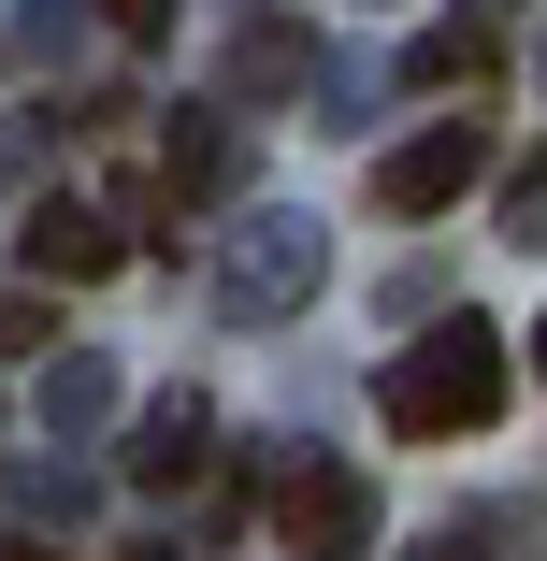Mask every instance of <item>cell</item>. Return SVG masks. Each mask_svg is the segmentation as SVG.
I'll list each match as a JSON object with an SVG mask.
<instances>
[{"mask_svg": "<svg viewBox=\"0 0 547 561\" xmlns=\"http://www.w3.org/2000/svg\"><path fill=\"white\" fill-rule=\"evenodd\" d=\"M101 15H116L130 44H159V30H173V0H101Z\"/></svg>", "mask_w": 547, "mask_h": 561, "instance_id": "ba28073f", "label": "cell"}, {"mask_svg": "<svg viewBox=\"0 0 547 561\" xmlns=\"http://www.w3.org/2000/svg\"><path fill=\"white\" fill-rule=\"evenodd\" d=\"M216 187H231V130L187 116V130L159 145V216H187V202H216Z\"/></svg>", "mask_w": 547, "mask_h": 561, "instance_id": "5b68a950", "label": "cell"}, {"mask_svg": "<svg viewBox=\"0 0 547 561\" xmlns=\"http://www.w3.org/2000/svg\"><path fill=\"white\" fill-rule=\"evenodd\" d=\"M187 476H202V403H159L130 432V490H187Z\"/></svg>", "mask_w": 547, "mask_h": 561, "instance_id": "8992f818", "label": "cell"}, {"mask_svg": "<svg viewBox=\"0 0 547 561\" xmlns=\"http://www.w3.org/2000/svg\"><path fill=\"white\" fill-rule=\"evenodd\" d=\"M44 331H58V302H44V288H15V302H0V360H30Z\"/></svg>", "mask_w": 547, "mask_h": 561, "instance_id": "52a82bcc", "label": "cell"}, {"mask_svg": "<svg viewBox=\"0 0 547 561\" xmlns=\"http://www.w3.org/2000/svg\"><path fill=\"white\" fill-rule=\"evenodd\" d=\"M274 547L288 561H361L375 547V476L361 461H288L274 476Z\"/></svg>", "mask_w": 547, "mask_h": 561, "instance_id": "7a4b0ae2", "label": "cell"}, {"mask_svg": "<svg viewBox=\"0 0 547 561\" xmlns=\"http://www.w3.org/2000/svg\"><path fill=\"white\" fill-rule=\"evenodd\" d=\"M0 561H58V547H44V533H0Z\"/></svg>", "mask_w": 547, "mask_h": 561, "instance_id": "9c48e42d", "label": "cell"}, {"mask_svg": "<svg viewBox=\"0 0 547 561\" xmlns=\"http://www.w3.org/2000/svg\"><path fill=\"white\" fill-rule=\"evenodd\" d=\"M504 331L490 317H447V331H418V346L375 375V417L403 432V446H461V432H490L504 417Z\"/></svg>", "mask_w": 547, "mask_h": 561, "instance_id": "6da1fadb", "label": "cell"}, {"mask_svg": "<svg viewBox=\"0 0 547 561\" xmlns=\"http://www.w3.org/2000/svg\"><path fill=\"white\" fill-rule=\"evenodd\" d=\"M476 173H490V130H476V116H432L418 145H389V159H375V202H389V216H447Z\"/></svg>", "mask_w": 547, "mask_h": 561, "instance_id": "3957f363", "label": "cell"}, {"mask_svg": "<svg viewBox=\"0 0 547 561\" xmlns=\"http://www.w3.org/2000/svg\"><path fill=\"white\" fill-rule=\"evenodd\" d=\"M30 288H101V274H116L130 260V231H116V216H87V202H30Z\"/></svg>", "mask_w": 547, "mask_h": 561, "instance_id": "277c9868", "label": "cell"}]
</instances>
